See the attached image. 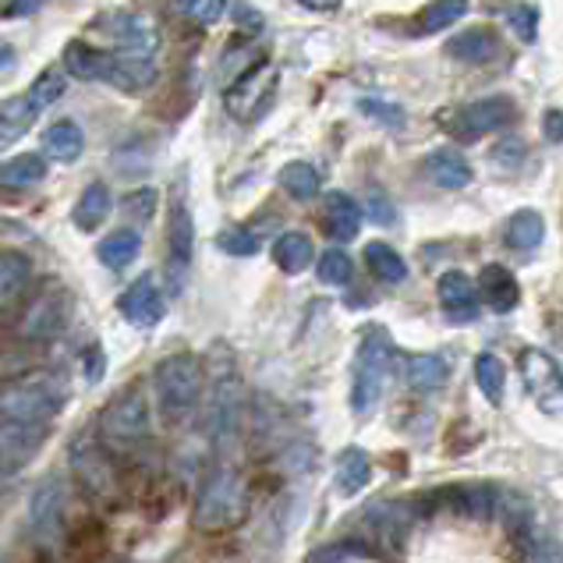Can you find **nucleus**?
<instances>
[{"label":"nucleus","mask_w":563,"mask_h":563,"mask_svg":"<svg viewBox=\"0 0 563 563\" xmlns=\"http://www.w3.org/2000/svg\"><path fill=\"white\" fill-rule=\"evenodd\" d=\"M514 121H518V103H514L510 96H486V100L461 107L457 118L450 121V128H454L461 139H482V135L504 132Z\"/></svg>","instance_id":"14"},{"label":"nucleus","mask_w":563,"mask_h":563,"mask_svg":"<svg viewBox=\"0 0 563 563\" xmlns=\"http://www.w3.org/2000/svg\"><path fill=\"white\" fill-rule=\"evenodd\" d=\"M139 255H142V238L132 228H118L114 234H107L100 241V249H96V260H100L110 273L128 269Z\"/></svg>","instance_id":"30"},{"label":"nucleus","mask_w":563,"mask_h":563,"mask_svg":"<svg viewBox=\"0 0 563 563\" xmlns=\"http://www.w3.org/2000/svg\"><path fill=\"white\" fill-rule=\"evenodd\" d=\"M301 8H309V11H323V14H330V11H336L344 4V0H298Z\"/></svg>","instance_id":"53"},{"label":"nucleus","mask_w":563,"mask_h":563,"mask_svg":"<svg viewBox=\"0 0 563 563\" xmlns=\"http://www.w3.org/2000/svg\"><path fill=\"white\" fill-rule=\"evenodd\" d=\"M475 284H478V298L486 301L493 312L504 316V312H514L521 305V284L504 263H486L478 269Z\"/></svg>","instance_id":"23"},{"label":"nucleus","mask_w":563,"mask_h":563,"mask_svg":"<svg viewBox=\"0 0 563 563\" xmlns=\"http://www.w3.org/2000/svg\"><path fill=\"white\" fill-rule=\"evenodd\" d=\"M390 358H394V344L386 333H368L358 358H355V376H351V411L368 415L383 397L386 376H390Z\"/></svg>","instance_id":"6"},{"label":"nucleus","mask_w":563,"mask_h":563,"mask_svg":"<svg viewBox=\"0 0 563 563\" xmlns=\"http://www.w3.org/2000/svg\"><path fill=\"white\" fill-rule=\"evenodd\" d=\"M64 89H68V82H64V71L51 68V71H43V75L36 78V82L29 86L25 100H29L32 110H36V114H43L46 107H54V103L60 100Z\"/></svg>","instance_id":"42"},{"label":"nucleus","mask_w":563,"mask_h":563,"mask_svg":"<svg viewBox=\"0 0 563 563\" xmlns=\"http://www.w3.org/2000/svg\"><path fill=\"white\" fill-rule=\"evenodd\" d=\"M68 323V291L64 287H46V291L32 301V309L22 323V333L29 341H51Z\"/></svg>","instance_id":"20"},{"label":"nucleus","mask_w":563,"mask_h":563,"mask_svg":"<svg viewBox=\"0 0 563 563\" xmlns=\"http://www.w3.org/2000/svg\"><path fill=\"white\" fill-rule=\"evenodd\" d=\"M118 312L128 319L132 327L139 330H150V327H159L167 316V298L159 291V284L153 273H142V277L124 287V295L118 298Z\"/></svg>","instance_id":"15"},{"label":"nucleus","mask_w":563,"mask_h":563,"mask_svg":"<svg viewBox=\"0 0 563 563\" xmlns=\"http://www.w3.org/2000/svg\"><path fill=\"white\" fill-rule=\"evenodd\" d=\"M86 379L89 383H100L103 379V351L96 355V362H92V351H86Z\"/></svg>","instance_id":"52"},{"label":"nucleus","mask_w":563,"mask_h":563,"mask_svg":"<svg viewBox=\"0 0 563 563\" xmlns=\"http://www.w3.org/2000/svg\"><path fill=\"white\" fill-rule=\"evenodd\" d=\"M368 217L376 223H394L397 220V209L390 202V196H383V191H373V199H368Z\"/></svg>","instance_id":"50"},{"label":"nucleus","mask_w":563,"mask_h":563,"mask_svg":"<svg viewBox=\"0 0 563 563\" xmlns=\"http://www.w3.org/2000/svg\"><path fill=\"white\" fill-rule=\"evenodd\" d=\"M64 71L82 82H103L121 92H146L156 82V60L153 54L139 51H100L82 40L64 46Z\"/></svg>","instance_id":"1"},{"label":"nucleus","mask_w":563,"mask_h":563,"mask_svg":"<svg viewBox=\"0 0 563 563\" xmlns=\"http://www.w3.org/2000/svg\"><path fill=\"white\" fill-rule=\"evenodd\" d=\"M323 223L333 241H355L362 231V206L347 191H327L323 196Z\"/></svg>","instance_id":"24"},{"label":"nucleus","mask_w":563,"mask_h":563,"mask_svg":"<svg viewBox=\"0 0 563 563\" xmlns=\"http://www.w3.org/2000/svg\"><path fill=\"white\" fill-rule=\"evenodd\" d=\"M43 8V0H8L4 4V19H29Z\"/></svg>","instance_id":"51"},{"label":"nucleus","mask_w":563,"mask_h":563,"mask_svg":"<svg viewBox=\"0 0 563 563\" xmlns=\"http://www.w3.org/2000/svg\"><path fill=\"white\" fill-rule=\"evenodd\" d=\"M89 29H96L107 43L121 46V51L156 54V46H159L156 22L150 19V14H139V11H107Z\"/></svg>","instance_id":"12"},{"label":"nucleus","mask_w":563,"mask_h":563,"mask_svg":"<svg viewBox=\"0 0 563 563\" xmlns=\"http://www.w3.org/2000/svg\"><path fill=\"white\" fill-rule=\"evenodd\" d=\"M191 260H196V217L185 199V191L174 185L170 199V220H167V280L170 291H181L188 280Z\"/></svg>","instance_id":"11"},{"label":"nucleus","mask_w":563,"mask_h":563,"mask_svg":"<svg viewBox=\"0 0 563 563\" xmlns=\"http://www.w3.org/2000/svg\"><path fill=\"white\" fill-rule=\"evenodd\" d=\"M525 156H528V146H525L521 139H500L493 146V153H489L493 164L504 167V170H518L525 164Z\"/></svg>","instance_id":"45"},{"label":"nucleus","mask_w":563,"mask_h":563,"mask_svg":"<svg viewBox=\"0 0 563 563\" xmlns=\"http://www.w3.org/2000/svg\"><path fill=\"white\" fill-rule=\"evenodd\" d=\"M220 252L234 255V260H249V255L260 252V238H255L249 228H228L220 238H217Z\"/></svg>","instance_id":"43"},{"label":"nucleus","mask_w":563,"mask_h":563,"mask_svg":"<svg viewBox=\"0 0 563 563\" xmlns=\"http://www.w3.org/2000/svg\"><path fill=\"white\" fill-rule=\"evenodd\" d=\"M432 504L440 510H450L457 514V518H472V521H489L496 518V504H500V493L493 486H482V482H457V486H450L443 493H432L429 496Z\"/></svg>","instance_id":"16"},{"label":"nucleus","mask_w":563,"mask_h":563,"mask_svg":"<svg viewBox=\"0 0 563 563\" xmlns=\"http://www.w3.org/2000/svg\"><path fill=\"white\" fill-rule=\"evenodd\" d=\"M29 532L40 545H57L64 536V486L57 475L36 482L29 496Z\"/></svg>","instance_id":"13"},{"label":"nucleus","mask_w":563,"mask_h":563,"mask_svg":"<svg viewBox=\"0 0 563 563\" xmlns=\"http://www.w3.org/2000/svg\"><path fill=\"white\" fill-rule=\"evenodd\" d=\"M29 277H32V266L25 255H19V252L0 255V309H8V305L22 298V291L29 287Z\"/></svg>","instance_id":"35"},{"label":"nucleus","mask_w":563,"mask_h":563,"mask_svg":"<svg viewBox=\"0 0 563 563\" xmlns=\"http://www.w3.org/2000/svg\"><path fill=\"white\" fill-rule=\"evenodd\" d=\"M379 553L376 550H368V545L362 539H336V542H327V545H319V550L309 553V560L316 563H358V560H376Z\"/></svg>","instance_id":"40"},{"label":"nucleus","mask_w":563,"mask_h":563,"mask_svg":"<svg viewBox=\"0 0 563 563\" xmlns=\"http://www.w3.org/2000/svg\"><path fill=\"white\" fill-rule=\"evenodd\" d=\"M156 405L170 422H185L202 400V362L191 351H174L153 368Z\"/></svg>","instance_id":"2"},{"label":"nucleus","mask_w":563,"mask_h":563,"mask_svg":"<svg viewBox=\"0 0 563 563\" xmlns=\"http://www.w3.org/2000/svg\"><path fill=\"white\" fill-rule=\"evenodd\" d=\"M46 437H51L46 426L0 422V475H19L36 457V450L43 446Z\"/></svg>","instance_id":"17"},{"label":"nucleus","mask_w":563,"mask_h":563,"mask_svg":"<svg viewBox=\"0 0 563 563\" xmlns=\"http://www.w3.org/2000/svg\"><path fill=\"white\" fill-rule=\"evenodd\" d=\"M64 408V390L46 376H29L0 386V422L51 426Z\"/></svg>","instance_id":"4"},{"label":"nucleus","mask_w":563,"mask_h":563,"mask_svg":"<svg viewBox=\"0 0 563 563\" xmlns=\"http://www.w3.org/2000/svg\"><path fill=\"white\" fill-rule=\"evenodd\" d=\"M32 118H36V110L29 107L25 96H14V100L0 103V146H11V142H19L29 132Z\"/></svg>","instance_id":"38"},{"label":"nucleus","mask_w":563,"mask_h":563,"mask_svg":"<svg viewBox=\"0 0 563 563\" xmlns=\"http://www.w3.org/2000/svg\"><path fill=\"white\" fill-rule=\"evenodd\" d=\"M496 14H504V22L518 32L521 43L539 40V11L532 4H518V0H504L500 8H493Z\"/></svg>","instance_id":"41"},{"label":"nucleus","mask_w":563,"mask_h":563,"mask_svg":"<svg viewBox=\"0 0 563 563\" xmlns=\"http://www.w3.org/2000/svg\"><path fill=\"white\" fill-rule=\"evenodd\" d=\"M468 0H429V4L418 11V36H437V32L457 25L464 14H468Z\"/></svg>","instance_id":"34"},{"label":"nucleus","mask_w":563,"mask_h":563,"mask_svg":"<svg viewBox=\"0 0 563 563\" xmlns=\"http://www.w3.org/2000/svg\"><path fill=\"white\" fill-rule=\"evenodd\" d=\"M156 202H159L156 188H139V191H132V196H124L121 209L128 217H135L139 223H150L153 213H156Z\"/></svg>","instance_id":"44"},{"label":"nucleus","mask_w":563,"mask_h":563,"mask_svg":"<svg viewBox=\"0 0 563 563\" xmlns=\"http://www.w3.org/2000/svg\"><path fill=\"white\" fill-rule=\"evenodd\" d=\"M472 376H475V386L478 394L489 400V405H500L504 394H507V365L500 355H493V351H482L472 362Z\"/></svg>","instance_id":"32"},{"label":"nucleus","mask_w":563,"mask_h":563,"mask_svg":"<svg viewBox=\"0 0 563 563\" xmlns=\"http://www.w3.org/2000/svg\"><path fill=\"white\" fill-rule=\"evenodd\" d=\"M443 54L457 64H493L504 54V43L489 25H472V29L454 32V36L443 43Z\"/></svg>","instance_id":"21"},{"label":"nucleus","mask_w":563,"mask_h":563,"mask_svg":"<svg viewBox=\"0 0 563 563\" xmlns=\"http://www.w3.org/2000/svg\"><path fill=\"white\" fill-rule=\"evenodd\" d=\"M422 174H426V181H429V185H437V188H443V191H461V188H468L472 178H475L472 164H468V159H464V153L454 150V146H440V150L426 153V159H422Z\"/></svg>","instance_id":"22"},{"label":"nucleus","mask_w":563,"mask_h":563,"mask_svg":"<svg viewBox=\"0 0 563 563\" xmlns=\"http://www.w3.org/2000/svg\"><path fill=\"white\" fill-rule=\"evenodd\" d=\"M241 415H245V390L234 368H223L213 376L206 400V437L213 443L217 454H228L241 437Z\"/></svg>","instance_id":"5"},{"label":"nucleus","mask_w":563,"mask_h":563,"mask_svg":"<svg viewBox=\"0 0 563 563\" xmlns=\"http://www.w3.org/2000/svg\"><path fill=\"white\" fill-rule=\"evenodd\" d=\"M231 14H234V22H238L241 32H252V36H255V32H263V29H266V19H263V14L255 11L252 4H245V0H238Z\"/></svg>","instance_id":"48"},{"label":"nucleus","mask_w":563,"mask_h":563,"mask_svg":"<svg viewBox=\"0 0 563 563\" xmlns=\"http://www.w3.org/2000/svg\"><path fill=\"white\" fill-rule=\"evenodd\" d=\"M362 260L368 266V273L379 280V284H405L408 280V263L405 255H400L394 245H386V241H368Z\"/></svg>","instance_id":"31"},{"label":"nucleus","mask_w":563,"mask_h":563,"mask_svg":"<svg viewBox=\"0 0 563 563\" xmlns=\"http://www.w3.org/2000/svg\"><path fill=\"white\" fill-rule=\"evenodd\" d=\"M174 8H178L181 14H188V8H191V0H174Z\"/></svg>","instance_id":"55"},{"label":"nucleus","mask_w":563,"mask_h":563,"mask_svg":"<svg viewBox=\"0 0 563 563\" xmlns=\"http://www.w3.org/2000/svg\"><path fill=\"white\" fill-rule=\"evenodd\" d=\"M68 468H71L75 486L82 489V496L89 504H107L110 496L118 493L114 464H110L100 440H92V432H78V437L71 440Z\"/></svg>","instance_id":"7"},{"label":"nucleus","mask_w":563,"mask_h":563,"mask_svg":"<svg viewBox=\"0 0 563 563\" xmlns=\"http://www.w3.org/2000/svg\"><path fill=\"white\" fill-rule=\"evenodd\" d=\"M241 514H245V478L234 464H217L199 486L191 525L199 532H223V528L241 521Z\"/></svg>","instance_id":"3"},{"label":"nucleus","mask_w":563,"mask_h":563,"mask_svg":"<svg viewBox=\"0 0 563 563\" xmlns=\"http://www.w3.org/2000/svg\"><path fill=\"white\" fill-rule=\"evenodd\" d=\"M316 277L330 287H347L355 277V260L344 249H327L316 255Z\"/></svg>","instance_id":"39"},{"label":"nucleus","mask_w":563,"mask_h":563,"mask_svg":"<svg viewBox=\"0 0 563 563\" xmlns=\"http://www.w3.org/2000/svg\"><path fill=\"white\" fill-rule=\"evenodd\" d=\"M518 373L525 394L550 418H563V365L542 347H525L518 355Z\"/></svg>","instance_id":"9"},{"label":"nucleus","mask_w":563,"mask_h":563,"mask_svg":"<svg viewBox=\"0 0 563 563\" xmlns=\"http://www.w3.org/2000/svg\"><path fill=\"white\" fill-rule=\"evenodd\" d=\"M415 504L408 500H379L365 510V525L368 532L376 536V542L383 545H394V550H400L408 539V528L415 525Z\"/></svg>","instance_id":"19"},{"label":"nucleus","mask_w":563,"mask_h":563,"mask_svg":"<svg viewBox=\"0 0 563 563\" xmlns=\"http://www.w3.org/2000/svg\"><path fill=\"white\" fill-rule=\"evenodd\" d=\"M280 188L287 191L291 199L298 202H309L319 196V188H323V178H319V170L312 164H305V159H291V164L280 167Z\"/></svg>","instance_id":"36"},{"label":"nucleus","mask_w":563,"mask_h":563,"mask_svg":"<svg viewBox=\"0 0 563 563\" xmlns=\"http://www.w3.org/2000/svg\"><path fill=\"white\" fill-rule=\"evenodd\" d=\"M228 14V0H191L188 19H196L199 25H217Z\"/></svg>","instance_id":"47"},{"label":"nucleus","mask_w":563,"mask_h":563,"mask_svg":"<svg viewBox=\"0 0 563 563\" xmlns=\"http://www.w3.org/2000/svg\"><path fill=\"white\" fill-rule=\"evenodd\" d=\"M358 110L365 118H373L376 124H386V128H405V110L394 107V103H379V100H362Z\"/></svg>","instance_id":"46"},{"label":"nucleus","mask_w":563,"mask_h":563,"mask_svg":"<svg viewBox=\"0 0 563 563\" xmlns=\"http://www.w3.org/2000/svg\"><path fill=\"white\" fill-rule=\"evenodd\" d=\"M40 142H43V156L57 159V164H75V159L86 153V132L78 128V121H68V118L54 121Z\"/></svg>","instance_id":"29"},{"label":"nucleus","mask_w":563,"mask_h":563,"mask_svg":"<svg viewBox=\"0 0 563 563\" xmlns=\"http://www.w3.org/2000/svg\"><path fill=\"white\" fill-rule=\"evenodd\" d=\"M14 64V46L11 43H0V71H8Z\"/></svg>","instance_id":"54"},{"label":"nucleus","mask_w":563,"mask_h":563,"mask_svg":"<svg viewBox=\"0 0 563 563\" xmlns=\"http://www.w3.org/2000/svg\"><path fill=\"white\" fill-rule=\"evenodd\" d=\"M110 209H114V196H110L107 181H92V185L82 188V196H78V202L71 209V223L78 231L92 234V231H100L107 223Z\"/></svg>","instance_id":"26"},{"label":"nucleus","mask_w":563,"mask_h":563,"mask_svg":"<svg viewBox=\"0 0 563 563\" xmlns=\"http://www.w3.org/2000/svg\"><path fill=\"white\" fill-rule=\"evenodd\" d=\"M153 418H150V400L139 386H128L110 405L100 411V440L114 450H128L150 437Z\"/></svg>","instance_id":"8"},{"label":"nucleus","mask_w":563,"mask_h":563,"mask_svg":"<svg viewBox=\"0 0 563 563\" xmlns=\"http://www.w3.org/2000/svg\"><path fill=\"white\" fill-rule=\"evenodd\" d=\"M437 298H440V309L450 323H475V319L482 316L478 284L464 269L443 273V277L437 280Z\"/></svg>","instance_id":"18"},{"label":"nucleus","mask_w":563,"mask_h":563,"mask_svg":"<svg viewBox=\"0 0 563 563\" xmlns=\"http://www.w3.org/2000/svg\"><path fill=\"white\" fill-rule=\"evenodd\" d=\"M542 139L550 142V146H563V110L550 107L542 114Z\"/></svg>","instance_id":"49"},{"label":"nucleus","mask_w":563,"mask_h":563,"mask_svg":"<svg viewBox=\"0 0 563 563\" xmlns=\"http://www.w3.org/2000/svg\"><path fill=\"white\" fill-rule=\"evenodd\" d=\"M46 178V156L40 153H19V156H8L0 164V188H32Z\"/></svg>","instance_id":"33"},{"label":"nucleus","mask_w":563,"mask_h":563,"mask_svg":"<svg viewBox=\"0 0 563 563\" xmlns=\"http://www.w3.org/2000/svg\"><path fill=\"white\" fill-rule=\"evenodd\" d=\"M368 478H373V461L362 446H344L341 454H336V464H333V482H336V493L341 496H358Z\"/></svg>","instance_id":"28"},{"label":"nucleus","mask_w":563,"mask_h":563,"mask_svg":"<svg viewBox=\"0 0 563 563\" xmlns=\"http://www.w3.org/2000/svg\"><path fill=\"white\" fill-rule=\"evenodd\" d=\"M450 376V365L440 355H411L408 358V386L415 394H437Z\"/></svg>","instance_id":"37"},{"label":"nucleus","mask_w":563,"mask_h":563,"mask_svg":"<svg viewBox=\"0 0 563 563\" xmlns=\"http://www.w3.org/2000/svg\"><path fill=\"white\" fill-rule=\"evenodd\" d=\"M542 238H545V220L532 206L514 209L504 223V245L514 252H536L542 245Z\"/></svg>","instance_id":"27"},{"label":"nucleus","mask_w":563,"mask_h":563,"mask_svg":"<svg viewBox=\"0 0 563 563\" xmlns=\"http://www.w3.org/2000/svg\"><path fill=\"white\" fill-rule=\"evenodd\" d=\"M273 263H277L280 273L287 277H298V273L316 266V245L305 231H284L277 241H273Z\"/></svg>","instance_id":"25"},{"label":"nucleus","mask_w":563,"mask_h":563,"mask_svg":"<svg viewBox=\"0 0 563 563\" xmlns=\"http://www.w3.org/2000/svg\"><path fill=\"white\" fill-rule=\"evenodd\" d=\"M496 518L504 521L507 528V539L518 545V550L528 560H542V556H556L550 536L539 521V514L532 510V504L525 500L521 493H507L500 489V504H496Z\"/></svg>","instance_id":"10"}]
</instances>
